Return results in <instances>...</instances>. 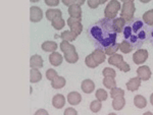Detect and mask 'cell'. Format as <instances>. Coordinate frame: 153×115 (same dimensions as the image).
<instances>
[{"label":"cell","mask_w":153,"mask_h":115,"mask_svg":"<svg viewBox=\"0 0 153 115\" xmlns=\"http://www.w3.org/2000/svg\"><path fill=\"white\" fill-rule=\"evenodd\" d=\"M81 89L86 94H91L95 90V84L92 80H84L81 85Z\"/></svg>","instance_id":"4fadbf2b"},{"label":"cell","mask_w":153,"mask_h":115,"mask_svg":"<svg viewBox=\"0 0 153 115\" xmlns=\"http://www.w3.org/2000/svg\"><path fill=\"white\" fill-rule=\"evenodd\" d=\"M148 51L145 49H139L133 54V61H134L135 64L140 65L143 64L147 59H148Z\"/></svg>","instance_id":"8992f818"},{"label":"cell","mask_w":153,"mask_h":115,"mask_svg":"<svg viewBox=\"0 0 153 115\" xmlns=\"http://www.w3.org/2000/svg\"><path fill=\"white\" fill-rule=\"evenodd\" d=\"M60 0H45L46 5L48 6H57Z\"/></svg>","instance_id":"b9f144b4"},{"label":"cell","mask_w":153,"mask_h":115,"mask_svg":"<svg viewBox=\"0 0 153 115\" xmlns=\"http://www.w3.org/2000/svg\"><path fill=\"white\" fill-rule=\"evenodd\" d=\"M60 50L63 52V54H65V53L71 52V51H76V47L68 41L62 40V42L60 43Z\"/></svg>","instance_id":"f1b7e54d"},{"label":"cell","mask_w":153,"mask_h":115,"mask_svg":"<svg viewBox=\"0 0 153 115\" xmlns=\"http://www.w3.org/2000/svg\"><path fill=\"white\" fill-rule=\"evenodd\" d=\"M113 21V27H114V30L117 31V34H120L123 33V31H124V28L126 26V24H127V21H125L123 18H115L112 19Z\"/></svg>","instance_id":"e0dca14e"},{"label":"cell","mask_w":153,"mask_h":115,"mask_svg":"<svg viewBox=\"0 0 153 115\" xmlns=\"http://www.w3.org/2000/svg\"><path fill=\"white\" fill-rule=\"evenodd\" d=\"M149 42L153 46V27H150L149 28Z\"/></svg>","instance_id":"ee69618b"},{"label":"cell","mask_w":153,"mask_h":115,"mask_svg":"<svg viewBox=\"0 0 153 115\" xmlns=\"http://www.w3.org/2000/svg\"><path fill=\"white\" fill-rule=\"evenodd\" d=\"M43 18V11L40 7L32 6L30 8V21L32 23H38Z\"/></svg>","instance_id":"52a82bcc"},{"label":"cell","mask_w":153,"mask_h":115,"mask_svg":"<svg viewBox=\"0 0 153 115\" xmlns=\"http://www.w3.org/2000/svg\"><path fill=\"white\" fill-rule=\"evenodd\" d=\"M63 55H65V59L66 62L71 63V64L78 62V60H79V54L76 53V51H71V52L65 53V54H63Z\"/></svg>","instance_id":"484cf974"},{"label":"cell","mask_w":153,"mask_h":115,"mask_svg":"<svg viewBox=\"0 0 153 115\" xmlns=\"http://www.w3.org/2000/svg\"><path fill=\"white\" fill-rule=\"evenodd\" d=\"M134 105L139 109H143L147 106V101L145 97H143L142 95H137V96L134 97Z\"/></svg>","instance_id":"603a6c76"},{"label":"cell","mask_w":153,"mask_h":115,"mask_svg":"<svg viewBox=\"0 0 153 115\" xmlns=\"http://www.w3.org/2000/svg\"><path fill=\"white\" fill-rule=\"evenodd\" d=\"M68 102L73 106H76V105H79L82 102V96L80 95V93L78 92H71L68 93Z\"/></svg>","instance_id":"8fae6325"},{"label":"cell","mask_w":153,"mask_h":115,"mask_svg":"<svg viewBox=\"0 0 153 115\" xmlns=\"http://www.w3.org/2000/svg\"><path fill=\"white\" fill-rule=\"evenodd\" d=\"M124 60V57L123 55L117 54V53H114V54L110 55V57L108 58V63L112 66H117L122 61Z\"/></svg>","instance_id":"d4e9b609"},{"label":"cell","mask_w":153,"mask_h":115,"mask_svg":"<svg viewBox=\"0 0 153 115\" xmlns=\"http://www.w3.org/2000/svg\"><path fill=\"white\" fill-rule=\"evenodd\" d=\"M150 103H151V105L153 106V93L151 94V96H150Z\"/></svg>","instance_id":"bcb514c9"},{"label":"cell","mask_w":153,"mask_h":115,"mask_svg":"<svg viewBox=\"0 0 153 115\" xmlns=\"http://www.w3.org/2000/svg\"><path fill=\"white\" fill-rule=\"evenodd\" d=\"M117 67L120 70H122L123 72H130V70H131V66H130L129 64H128L127 62H126L125 60H123L122 62H120Z\"/></svg>","instance_id":"f35d334b"},{"label":"cell","mask_w":153,"mask_h":115,"mask_svg":"<svg viewBox=\"0 0 153 115\" xmlns=\"http://www.w3.org/2000/svg\"><path fill=\"white\" fill-rule=\"evenodd\" d=\"M62 60H63V57L60 53L58 52H51V54L49 55V62L51 63V65L53 66H59L61 65L62 63Z\"/></svg>","instance_id":"7c38bea8"},{"label":"cell","mask_w":153,"mask_h":115,"mask_svg":"<svg viewBox=\"0 0 153 115\" xmlns=\"http://www.w3.org/2000/svg\"><path fill=\"white\" fill-rule=\"evenodd\" d=\"M68 11L71 18L82 19V8H81V5H79V4H73V5L68 6Z\"/></svg>","instance_id":"9c48e42d"},{"label":"cell","mask_w":153,"mask_h":115,"mask_svg":"<svg viewBox=\"0 0 153 115\" xmlns=\"http://www.w3.org/2000/svg\"><path fill=\"white\" fill-rule=\"evenodd\" d=\"M127 86V89L129 90L131 92H135L137 91L138 89L140 88V86H141V80L139 79V77H133V79L129 80V82L126 84Z\"/></svg>","instance_id":"5bb4252c"},{"label":"cell","mask_w":153,"mask_h":115,"mask_svg":"<svg viewBox=\"0 0 153 115\" xmlns=\"http://www.w3.org/2000/svg\"><path fill=\"white\" fill-rule=\"evenodd\" d=\"M76 33H74V32L71 31H65L63 33L60 34V36H59V38H61L63 41H68V42H73V41H75L76 39Z\"/></svg>","instance_id":"cb8c5ba5"},{"label":"cell","mask_w":153,"mask_h":115,"mask_svg":"<svg viewBox=\"0 0 153 115\" xmlns=\"http://www.w3.org/2000/svg\"><path fill=\"white\" fill-rule=\"evenodd\" d=\"M58 16H62V12H61L60 9H47L46 11V18L48 21H52L53 19H55Z\"/></svg>","instance_id":"7402d4cb"},{"label":"cell","mask_w":153,"mask_h":115,"mask_svg":"<svg viewBox=\"0 0 153 115\" xmlns=\"http://www.w3.org/2000/svg\"><path fill=\"white\" fill-rule=\"evenodd\" d=\"M96 99L100 100L101 102L102 101H105V100H107V97H108V94L107 92L104 91L103 89H98L97 91H96Z\"/></svg>","instance_id":"d590c367"},{"label":"cell","mask_w":153,"mask_h":115,"mask_svg":"<svg viewBox=\"0 0 153 115\" xmlns=\"http://www.w3.org/2000/svg\"><path fill=\"white\" fill-rule=\"evenodd\" d=\"M120 50L122 51L124 54H129V53L132 52L134 49H133L132 45L130 43H128L127 41H123L122 43L120 44Z\"/></svg>","instance_id":"4dcf8cb0"},{"label":"cell","mask_w":153,"mask_h":115,"mask_svg":"<svg viewBox=\"0 0 153 115\" xmlns=\"http://www.w3.org/2000/svg\"><path fill=\"white\" fill-rule=\"evenodd\" d=\"M41 48L45 52H55V50L57 49V44L53 41H46L41 45Z\"/></svg>","instance_id":"d6986e66"},{"label":"cell","mask_w":153,"mask_h":115,"mask_svg":"<svg viewBox=\"0 0 153 115\" xmlns=\"http://www.w3.org/2000/svg\"><path fill=\"white\" fill-rule=\"evenodd\" d=\"M108 0H100V4H104L105 2H107Z\"/></svg>","instance_id":"681fc988"},{"label":"cell","mask_w":153,"mask_h":115,"mask_svg":"<svg viewBox=\"0 0 153 115\" xmlns=\"http://www.w3.org/2000/svg\"><path fill=\"white\" fill-rule=\"evenodd\" d=\"M123 37L125 41L132 45L133 49H139L144 45V43L149 42V27L142 18H133L126 24Z\"/></svg>","instance_id":"7a4b0ae2"},{"label":"cell","mask_w":153,"mask_h":115,"mask_svg":"<svg viewBox=\"0 0 153 115\" xmlns=\"http://www.w3.org/2000/svg\"><path fill=\"white\" fill-rule=\"evenodd\" d=\"M82 19H78L75 18H68V26L70 27L71 31L76 33V35H80L83 32V24L81 23Z\"/></svg>","instance_id":"5b68a950"},{"label":"cell","mask_w":153,"mask_h":115,"mask_svg":"<svg viewBox=\"0 0 153 115\" xmlns=\"http://www.w3.org/2000/svg\"><path fill=\"white\" fill-rule=\"evenodd\" d=\"M110 96H111L112 99L117 97H124L125 96V91L123 89H120V88L115 87L112 88L111 91H110Z\"/></svg>","instance_id":"d6a6232c"},{"label":"cell","mask_w":153,"mask_h":115,"mask_svg":"<svg viewBox=\"0 0 153 115\" xmlns=\"http://www.w3.org/2000/svg\"><path fill=\"white\" fill-rule=\"evenodd\" d=\"M126 105V100L124 97H117L114 98L112 101V108L117 111H120L125 107Z\"/></svg>","instance_id":"44dd1931"},{"label":"cell","mask_w":153,"mask_h":115,"mask_svg":"<svg viewBox=\"0 0 153 115\" xmlns=\"http://www.w3.org/2000/svg\"><path fill=\"white\" fill-rule=\"evenodd\" d=\"M101 107H102V104H101L100 100H94L93 102H91L90 104V110L94 113H97L101 110Z\"/></svg>","instance_id":"1f68e13d"},{"label":"cell","mask_w":153,"mask_h":115,"mask_svg":"<svg viewBox=\"0 0 153 115\" xmlns=\"http://www.w3.org/2000/svg\"><path fill=\"white\" fill-rule=\"evenodd\" d=\"M62 3L66 6H71L73 4H79V5H83L86 2V0H61Z\"/></svg>","instance_id":"8d00e7d4"},{"label":"cell","mask_w":153,"mask_h":115,"mask_svg":"<svg viewBox=\"0 0 153 115\" xmlns=\"http://www.w3.org/2000/svg\"><path fill=\"white\" fill-rule=\"evenodd\" d=\"M30 1H31V2H38L39 0H30Z\"/></svg>","instance_id":"f907efd6"},{"label":"cell","mask_w":153,"mask_h":115,"mask_svg":"<svg viewBox=\"0 0 153 115\" xmlns=\"http://www.w3.org/2000/svg\"><path fill=\"white\" fill-rule=\"evenodd\" d=\"M120 1H123L124 3H126V2H134L135 0H120Z\"/></svg>","instance_id":"7dc6e473"},{"label":"cell","mask_w":153,"mask_h":115,"mask_svg":"<svg viewBox=\"0 0 153 115\" xmlns=\"http://www.w3.org/2000/svg\"><path fill=\"white\" fill-rule=\"evenodd\" d=\"M87 34L96 48L104 51L110 45L117 43V33L114 30L113 21L110 18H102L89 26Z\"/></svg>","instance_id":"6da1fadb"},{"label":"cell","mask_w":153,"mask_h":115,"mask_svg":"<svg viewBox=\"0 0 153 115\" xmlns=\"http://www.w3.org/2000/svg\"><path fill=\"white\" fill-rule=\"evenodd\" d=\"M36 115H41V114H43V115H48V112L46 111V110H44V109H40V110H38V111H36Z\"/></svg>","instance_id":"f6af8a7d"},{"label":"cell","mask_w":153,"mask_h":115,"mask_svg":"<svg viewBox=\"0 0 153 115\" xmlns=\"http://www.w3.org/2000/svg\"><path fill=\"white\" fill-rule=\"evenodd\" d=\"M66 84V80L63 77H55L54 79L51 80V87L55 90H59V89H62L63 87L65 86Z\"/></svg>","instance_id":"2e32d148"},{"label":"cell","mask_w":153,"mask_h":115,"mask_svg":"<svg viewBox=\"0 0 153 115\" xmlns=\"http://www.w3.org/2000/svg\"><path fill=\"white\" fill-rule=\"evenodd\" d=\"M120 49V44H118L117 42V43H114V44H112V45H110L109 47H107L104 50V52H105V54L106 55H112V54H114V53H117V51Z\"/></svg>","instance_id":"836d02e7"},{"label":"cell","mask_w":153,"mask_h":115,"mask_svg":"<svg viewBox=\"0 0 153 115\" xmlns=\"http://www.w3.org/2000/svg\"><path fill=\"white\" fill-rule=\"evenodd\" d=\"M51 26L53 27L55 30H61V29H63V27L65 26V19L62 18V16H58V18H56L55 19H53L52 21H51Z\"/></svg>","instance_id":"83f0119b"},{"label":"cell","mask_w":153,"mask_h":115,"mask_svg":"<svg viewBox=\"0 0 153 115\" xmlns=\"http://www.w3.org/2000/svg\"><path fill=\"white\" fill-rule=\"evenodd\" d=\"M76 114H78V112L74 108H68L65 111V115H76Z\"/></svg>","instance_id":"7bdbcfd3"},{"label":"cell","mask_w":153,"mask_h":115,"mask_svg":"<svg viewBox=\"0 0 153 115\" xmlns=\"http://www.w3.org/2000/svg\"><path fill=\"white\" fill-rule=\"evenodd\" d=\"M136 11V6L134 2H126L123 4L120 9V18H123L127 23L134 18V14Z\"/></svg>","instance_id":"277c9868"},{"label":"cell","mask_w":153,"mask_h":115,"mask_svg":"<svg viewBox=\"0 0 153 115\" xmlns=\"http://www.w3.org/2000/svg\"><path fill=\"white\" fill-rule=\"evenodd\" d=\"M102 84L104 85L105 88H107V89H110V90H111L112 88L117 87V82H115L114 77H104Z\"/></svg>","instance_id":"f546056e"},{"label":"cell","mask_w":153,"mask_h":115,"mask_svg":"<svg viewBox=\"0 0 153 115\" xmlns=\"http://www.w3.org/2000/svg\"><path fill=\"white\" fill-rule=\"evenodd\" d=\"M85 64L87 65L89 68H96V67L98 66V64L96 63V61L94 60V58L92 57V55H91V54H89L88 56H86Z\"/></svg>","instance_id":"e575fe53"},{"label":"cell","mask_w":153,"mask_h":115,"mask_svg":"<svg viewBox=\"0 0 153 115\" xmlns=\"http://www.w3.org/2000/svg\"><path fill=\"white\" fill-rule=\"evenodd\" d=\"M103 77H117V72H115L114 69L110 67H106L102 70Z\"/></svg>","instance_id":"74e56055"},{"label":"cell","mask_w":153,"mask_h":115,"mask_svg":"<svg viewBox=\"0 0 153 115\" xmlns=\"http://www.w3.org/2000/svg\"><path fill=\"white\" fill-rule=\"evenodd\" d=\"M120 2L117 0H111L108 2V4L106 5L104 9V16L106 18L113 19L117 18L118 11L120 10Z\"/></svg>","instance_id":"3957f363"},{"label":"cell","mask_w":153,"mask_h":115,"mask_svg":"<svg viewBox=\"0 0 153 115\" xmlns=\"http://www.w3.org/2000/svg\"><path fill=\"white\" fill-rule=\"evenodd\" d=\"M140 1H141L142 3H148V2H150L151 0H140Z\"/></svg>","instance_id":"c3c4849f"},{"label":"cell","mask_w":153,"mask_h":115,"mask_svg":"<svg viewBox=\"0 0 153 115\" xmlns=\"http://www.w3.org/2000/svg\"><path fill=\"white\" fill-rule=\"evenodd\" d=\"M57 72H55V69H53V68H49V69L46 70V77H47V80H52L54 77H57Z\"/></svg>","instance_id":"ab89813d"},{"label":"cell","mask_w":153,"mask_h":115,"mask_svg":"<svg viewBox=\"0 0 153 115\" xmlns=\"http://www.w3.org/2000/svg\"><path fill=\"white\" fill-rule=\"evenodd\" d=\"M52 105L53 107H55L56 109H61L63 108V106L65 105V98L63 95L57 94L53 97L52 99Z\"/></svg>","instance_id":"9a60e30c"},{"label":"cell","mask_w":153,"mask_h":115,"mask_svg":"<svg viewBox=\"0 0 153 115\" xmlns=\"http://www.w3.org/2000/svg\"><path fill=\"white\" fill-rule=\"evenodd\" d=\"M151 70H150L149 66L143 65V66H139L137 69V77L141 80H148L151 77Z\"/></svg>","instance_id":"ba28073f"},{"label":"cell","mask_w":153,"mask_h":115,"mask_svg":"<svg viewBox=\"0 0 153 115\" xmlns=\"http://www.w3.org/2000/svg\"><path fill=\"white\" fill-rule=\"evenodd\" d=\"M142 19L147 26L153 27V9H150L142 15Z\"/></svg>","instance_id":"4316f807"},{"label":"cell","mask_w":153,"mask_h":115,"mask_svg":"<svg viewBox=\"0 0 153 115\" xmlns=\"http://www.w3.org/2000/svg\"><path fill=\"white\" fill-rule=\"evenodd\" d=\"M100 5V0H88V6L92 9H96Z\"/></svg>","instance_id":"60d3db41"},{"label":"cell","mask_w":153,"mask_h":115,"mask_svg":"<svg viewBox=\"0 0 153 115\" xmlns=\"http://www.w3.org/2000/svg\"><path fill=\"white\" fill-rule=\"evenodd\" d=\"M42 80V73L39 72L38 68H32L30 72V80L32 84H36Z\"/></svg>","instance_id":"ffe728a7"},{"label":"cell","mask_w":153,"mask_h":115,"mask_svg":"<svg viewBox=\"0 0 153 115\" xmlns=\"http://www.w3.org/2000/svg\"><path fill=\"white\" fill-rule=\"evenodd\" d=\"M91 55H92V57L94 58V60L96 61V63H97L98 65L102 64L106 59L105 52L103 50H101V49H98V48L93 51V52L91 53Z\"/></svg>","instance_id":"30bf717a"},{"label":"cell","mask_w":153,"mask_h":115,"mask_svg":"<svg viewBox=\"0 0 153 115\" xmlns=\"http://www.w3.org/2000/svg\"><path fill=\"white\" fill-rule=\"evenodd\" d=\"M30 65H31V68L43 67V58L38 54L33 55L30 59Z\"/></svg>","instance_id":"ac0fdd59"}]
</instances>
